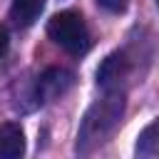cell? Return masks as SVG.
<instances>
[{"label": "cell", "instance_id": "9c48e42d", "mask_svg": "<svg viewBox=\"0 0 159 159\" xmlns=\"http://www.w3.org/2000/svg\"><path fill=\"white\" fill-rule=\"evenodd\" d=\"M7 45H10V35H7V30L0 25V57L7 52Z\"/></svg>", "mask_w": 159, "mask_h": 159}, {"label": "cell", "instance_id": "3957f363", "mask_svg": "<svg viewBox=\"0 0 159 159\" xmlns=\"http://www.w3.org/2000/svg\"><path fill=\"white\" fill-rule=\"evenodd\" d=\"M72 84H75V75H72L70 70H65V67H47V70L37 77V87H35L37 102L60 99Z\"/></svg>", "mask_w": 159, "mask_h": 159}, {"label": "cell", "instance_id": "ba28073f", "mask_svg": "<svg viewBox=\"0 0 159 159\" xmlns=\"http://www.w3.org/2000/svg\"><path fill=\"white\" fill-rule=\"evenodd\" d=\"M104 10H109V12H122L124 7H127V0H97Z\"/></svg>", "mask_w": 159, "mask_h": 159}, {"label": "cell", "instance_id": "5b68a950", "mask_svg": "<svg viewBox=\"0 0 159 159\" xmlns=\"http://www.w3.org/2000/svg\"><path fill=\"white\" fill-rule=\"evenodd\" d=\"M124 75H127V60H124L122 52H114V55H109L99 65V70H97V84L102 89H109V87L119 84V80Z\"/></svg>", "mask_w": 159, "mask_h": 159}, {"label": "cell", "instance_id": "7a4b0ae2", "mask_svg": "<svg viewBox=\"0 0 159 159\" xmlns=\"http://www.w3.org/2000/svg\"><path fill=\"white\" fill-rule=\"evenodd\" d=\"M47 35L70 55H84L92 45L87 22L75 10H62V12L52 15L47 22Z\"/></svg>", "mask_w": 159, "mask_h": 159}, {"label": "cell", "instance_id": "277c9868", "mask_svg": "<svg viewBox=\"0 0 159 159\" xmlns=\"http://www.w3.org/2000/svg\"><path fill=\"white\" fill-rule=\"evenodd\" d=\"M25 154V132L15 122L0 124V159H17Z\"/></svg>", "mask_w": 159, "mask_h": 159}, {"label": "cell", "instance_id": "6da1fadb", "mask_svg": "<svg viewBox=\"0 0 159 159\" xmlns=\"http://www.w3.org/2000/svg\"><path fill=\"white\" fill-rule=\"evenodd\" d=\"M122 107H124L122 97H107V99H102L99 104H94V107L87 112V117H84V124H82L77 147L87 152L89 147L102 144V142L114 132V127L119 124Z\"/></svg>", "mask_w": 159, "mask_h": 159}, {"label": "cell", "instance_id": "8992f818", "mask_svg": "<svg viewBox=\"0 0 159 159\" xmlns=\"http://www.w3.org/2000/svg\"><path fill=\"white\" fill-rule=\"evenodd\" d=\"M45 7V0H12L10 5V20L17 27H30Z\"/></svg>", "mask_w": 159, "mask_h": 159}, {"label": "cell", "instance_id": "52a82bcc", "mask_svg": "<svg viewBox=\"0 0 159 159\" xmlns=\"http://www.w3.org/2000/svg\"><path fill=\"white\" fill-rule=\"evenodd\" d=\"M154 134H157V122H152L139 134V142H137V154L139 157H154L157 154V139H154Z\"/></svg>", "mask_w": 159, "mask_h": 159}]
</instances>
